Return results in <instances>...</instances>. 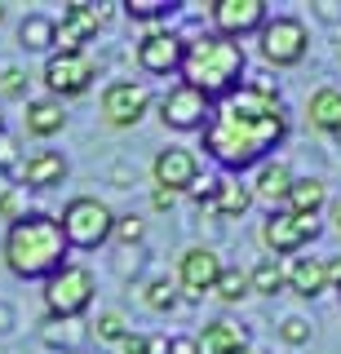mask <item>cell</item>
I'll return each mask as SVG.
<instances>
[{"label":"cell","instance_id":"cell-22","mask_svg":"<svg viewBox=\"0 0 341 354\" xmlns=\"http://www.w3.org/2000/svg\"><path fill=\"white\" fill-rule=\"evenodd\" d=\"M195 346H200V354H235V350H244V328L217 319V324H208L195 337Z\"/></svg>","mask_w":341,"mask_h":354},{"label":"cell","instance_id":"cell-9","mask_svg":"<svg viewBox=\"0 0 341 354\" xmlns=\"http://www.w3.org/2000/svg\"><path fill=\"white\" fill-rule=\"evenodd\" d=\"M40 80L49 84V93H62V97H80L84 88L98 80V66L89 53H49L45 58V75Z\"/></svg>","mask_w":341,"mask_h":354},{"label":"cell","instance_id":"cell-24","mask_svg":"<svg viewBox=\"0 0 341 354\" xmlns=\"http://www.w3.org/2000/svg\"><path fill=\"white\" fill-rule=\"evenodd\" d=\"M18 40H23L27 53H49L53 49V18L49 14H27L23 27H18Z\"/></svg>","mask_w":341,"mask_h":354},{"label":"cell","instance_id":"cell-44","mask_svg":"<svg viewBox=\"0 0 341 354\" xmlns=\"http://www.w3.org/2000/svg\"><path fill=\"white\" fill-rule=\"evenodd\" d=\"M67 354H80V350H67Z\"/></svg>","mask_w":341,"mask_h":354},{"label":"cell","instance_id":"cell-20","mask_svg":"<svg viewBox=\"0 0 341 354\" xmlns=\"http://www.w3.org/2000/svg\"><path fill=\"white\" fill-rule=\"evenodd\" d=\"M67 129V111H62L58 97H36V102H27V133H36V138H53V133Z\"/></svg>","mask_w":341,"mask_h":354},{"label":"cell","instance_id":"cell-2","mask_svg":"<svg viewBox=\"0 0 341 354\" xmlns=\"http://www.w3.org/2000/svg\"><path fill=\"white\" fill-rule=\"evenodd\" d=\"M5 261L23 279H49L53 270L67 266V239L58 230V217L49 213H23L9 221L5 235Z\"/></svg>","mask_w":341,"mask_h":354},{"label":"cell","instance_id":"cell-12","mask_svg":"<svg viewBox=\"0 0 341 354\" xmlns=\"http://www.w3.org/2000/svg\"><path fill=\"white\" fill-rule=\"evenodd\" d=\"M151 173H156V186L160 191H191L195 182H200V160H195L191 147H164L156 155V164H151Z\"/></svg>","mask_w":341,"mask_h":354},{"label":"cell","instance_id":"cell-11","mask_svg":"<svg viewBox=\"0 0 341 354\" xmlns=\"http://www.w3.org/2000/svg\"><path fill=\"white\" fill-rule=\"evenodd\" d=\"M208 111H213V102H208L204 93H195L191 84H173L169 93L160 97V120L169 129H204V120H208Z\"/></svg>","mask_w":341,"mask_h":354},{"label":"cell","instance_id":"cell-31","mask_svg":"<svg viewBox=\"0 0 341 354\" xmlns=\"http://www.w3.org/2000/svg\"><path fill=\"white\" fill-rule=\"evenodd\" d=\"M279 337L288 341V346H306V341H311V324L293 315V319H284V324H279Z\"/></svg>","mask_w":341,"mask_h":354},{"label":"cell","instance_id":"cell-14","mask_svg":"<svg viewBox=\"0 0 341 354\" xmlns=\"http://www.w3.org/2000/svg\"><path fill=\"white\" fill-rule=\"evenodd\" d=\"M208 9L226 40H239L244 31H261V22H266V0H213Z\"/></svg>","mask_w":341,"mask_h":354},{"label":"cell","instance_id":"cell-23","mask_svg":"<svg viewBox=\"0 0 341 354\" xmlns=\"http://www.w3.org/2000/svg\"><path fill=\"white\" fill-rule=\"evenodd\" d=\"M288 186H293V173H288V164L284 160H275V164H261V173H257V182L248 186L252 199H270V204H284V195H288Z\"/></svg>","mask_w":341,"mask_h":354},{"label":"cell","instance_id":"cell-41","mask_svg":"<svg viewBox=\"0 0 341 354\" xmlns=\"http://www.w3.org/2000/svg\"><path fill=\"white\" fill-rule=\"evenodd\" d=\"M235 354H252V350H248V346H244V350H235Z\"/></svg>","mask_w":341,"mask_h":354},{"label":"cell","instance_id":"cell-18","mask_svg":"<svg viewBox=\"0 0 341 354\" xmlns=\"http://www.w3.org/2000/svg\"><path fill=\"white\" fill-rule=\"evenodd\" d=\"M284 204H288V213H297V217H315L319 208L328 204V186L319 182V177H293Z\"/></svg>","mask_w":341,"mask_h":354},{"label":"cell","instance_id":"cell-7","mask_svg":"<svg viewBox=\"0 0 341 354\" xmlns=\"http://www.w3.org/2000/svg\"><path fill=\"white\" fill-rule=\"evenodd\" d=\"M107 9L111 5H84V0L67 5L62 9V22H53V53H84V44L102 31Z\"/></svg>","mask_w":341,"mask_h":354},{"label":"cell","instance_id":"cell-29","mask_svg":"<svg viewBox=\"0 0 341 354\" xmlns=\"http://www.w3.org/2000/svg\"><path fill=\"white\" fill-rule=\"evenodd\" d=\"M129 332V324L116 315V310H107V315H98V341H120Z\"/></svg>","mask_w":341,"mask_h":354},{"label":"cell","instance_id":"cell-19","mask_svg":"<svg viewBox=\"0 0 341 354\" xmlns=\"http://www.w3.org/2000/svg\"><path fill=\"white\" fill-rule=\"evenodd\" d=\"M306 120L319 133H341V88H315L306 102Z\"/></svg>","mask_w":341,"mask_h":354},{"label":"cell","instance_id":"cell-21","mask_svg":"<svg viewBox=\"0 0 341 354\" xmlns=\"http://www.w3.org/2000/svg\"><path fill=\"white\" fill-rule=\"evenodd\" d=\"M252 208V191L244 182H235V177H222V182H213V213L222 217H244Z\"/></svg>","mask_w":341,"mask_h":354},{"label":"cell","instance_id":"cell-30","mask_svg":"<svg viewBox=\"0 0 341 354\" xmlns=\"http://www.w3.org/2000/svg\"><path fill=\"white\" fill-rule=\"evenodd\" d=\"M0 93L5 97H27V75L18 71V66H5V71H0Z\"/></svg>","mask_w":341,"mask_h":354},{"label":"cell","instance_id":"cell-5","mask_svg":"<svg viewBox=\"0 0 341 354\" xmlns=\"http://www.w3.org/2000/svg\"><path fill=\"white\" fill-rule=\"evenodd\" d=\"M111 226H116V213L93 195L71 199L58 217V230L67 239V248H98V243L111 239Z\"/></svg>","mask_w":341,"mask_h":354},{"label":"cell","instance_id":"cell-3","mask_svg":"<svg viewBox=\"0 0 341 354\" xmlns=\"http://www.w3.org/2000/svg\"><path fill=\"white\" fill-rule=\"evenodd\" d=\"M244 49L239 40H226V36H195L191 44H182V66L178 84H191L195 93H204L208 102L213 97H226L239 88V75H244Z\"/></svg>","mask_w":341,"mask_h":354},{"label":"cell","instance_id":"cell-39","mask_svg":"<svg viewBox=\"0 0 341 354\" xmlns=\"http://www.w3.org/2000/svg\"><path fill=\"white\" fill-rule=\"evenodd\" d=\"M14 195V182H9V173H0V199H9Z\"/></svg>","mask_w":341,"mask_h":354},{"label":"cell","instance_id":"cell-15","mask_svg":"<svg viewBox=\"0 0 341 354\" xmlns=\"http://www.w3.org/2000/svg\"><path fill=\"white\" fill-rule=\"evenodd\" d=\"M182 36H173V31H147V36L138 40V62L142 71L151 75H169L182 66Z\"/></svg>","mask_w":341,"mask_h":354},{"label":"cell","instance_id":"cell-33","mask_svg":"<svg viewBox=\"0 0 341 354\" xmlns=\"http://www.w3.org/2000/svg\"><path fill=\"white\" fill-rule=\"evenodd\" d=\"M18 164V138L14 133H0V173H9Z\"/></svg>","mask_w":341,"mask_h":354},{"label":"cell","instance_id":"cell-13","mask_svg":"<svg viewBox=\"0 0 341 354\" xmlns=\"http://www.w3.org/2000/svg\"><path fill=\"white\" fill-rule=\"evenodd\" d=\"M217 274H222V257L213 248H186L182 252V266H178V283L191 301H200L204 292L217 288Z\"/></svg>","mask_w":341,"mask_h":354},{"label":"cell","instance_id":"cell-42","mask_svg":"<svg viewBox=\"0 0 341 354\" xmlns=\"http://www.w3.org/2000/svg\"><path fill=\"white\" fill-rule=\"evenodd\" d=\"M0 18H5V5H0Z\"/></svg>","mask_w":341,"mask_h":354},{"label":"cell","instance_id":"cell-32","mask_svg":"<svg viewBox=\"0 0 341 354\" xmlns=\"http://www.w3.org/2000/svg\"><path fill=\"white\" fill-rule=\"evenodd\" d=\"M111 235L120 239V243H138L142 239V217H116V226H111Z\"/></svg>","mask_w":341,"mask_h":354},{"label":"cell","instance_id":"cell-40","mask_svg":"<svg viewBox=\"0 0 341 354\" xmlns=\"http://www.w3.org/2000/svg\"><path fill=\"white\" fill-rule=\"evenodd\" d=\"M333 221H337V230H341V199L333 204Z\"/></svg>","mask_w":341,"mask_h":354},{"label":"cell","instance_id":"cell-37","mask_svg":"<svg viewBox=\"0 0 341 354\" xmlns=\"http://www.w3.org/2000/svg\"><path fill=\"white\" fill-rule=\"evenodd\" d=\"M147 354H169V341H164V337H147Z\"/></svg>","mask_w":341,"mask_h":354},{"label":"cell","instance_id":"cell-8","mask_svg":"<svg viewBox=\"0 0 341 354\" xmlns=\"http://www.w3.org/2000/svg\"><path fill=\"white\" fill-rule=\"evenodd\" d=\"M102 120L111 129H133L142 115L151 111V88L138 84V80H116L102 88Z\"/></svg>","mask_w":341,"mask_h":354},{"label":"cell","instance_id":"cell-28","mask_svg":"<svg viewBox=\"0 0 341 354\" xmlns=\"http://www.w3.org/2000/svg\"><path fill=\"white\" fill-rule=\"evenodd\" d=\"M169 9H173L169 0H129L125 14H129V18H164Z\"/></svg>","mask_w":341,"mask_h":354},{"label":"cell","instance_id":"cell-6","mask_svg":"<svg viewBox=\"0 0 341 354\" xmlns=\"http://www.w3.org/2000/svg\"><path fill=\"white\" fill-rule=\"evenodd\" d=\"M261 58L270 66H297L306 58V49H311V31H306L302 18H266L261 22Z\"/></svg>","mask_w":341,"mask_h":354},{"label":"cell","instance_id":"cell-38","mask_svg":"<svg viewBox=\"0 0 341 354\" xmlns=\"http://www.w3.org/2000/svg\"><path fill=\"white\" fill-rule=\"evenodd\" d=\"M0 213H5V217H14V221L23 217V213H18V199H14V195H9V199H0Z\"/></svg>","mask_w":341,"mask_h":354},{"label":"cell","instance_id":"cell-26","mask_svg":"<svg viewBox=\"0 0 341 354\" xmlns=\"http://www.w3.org/2000/svg\"><path fill=\"white\" fill-rule=\"evenodd\" d=\"M213 292L222 297L226 306L244 301V297H248V274H244V270H226V266H222V274H217V288H213Z\"/></svg>","mask_w":341,"mask_h":354},{"label":"cell","instance_id":"cell-35","mask_svg":"<svg viewBox=\"0 0 341 354\" xmlns=\"http://www.w3.org/2000/svg\"><path fill=\"white\" fill-rule=\"evenodd\" d=\"M169 354H200V346H195V337H178L169 341Z\"/></svg>","mask_w":341,"mask_h":354},{"label":"cell","instance_id":"cell-10","mask_svg":"<svg viewBox=\"0 0 341 354\" xmlns=\"http://www.w3.org/2000/svg\"><path fill=\"white\" fill-rule=\"evenodd\" d=\"M315 235H319V221L315 217H297V213H288V208H275V213L266 217V226H261V243H266L270 252H279V257L302 252Z\"/></svg>","mask_w":341,"mask_h":354},{"label":"cell","instance_id":"cell-4","mask_svg":"<svg viewBox=\"0 0 341 354\" xmlns=\"http://www.w3.org/2000/svg\"><path fill=\"white\" fill-rule=\"evenodd\" d=\"M93 292H98V279L89 266L80 261H67L62 270H53L45 279V306H49V319H71L84 315L93 306Z\"/></svg>","mask_w":341,"mask_h":354},{"label":"cell","instance_id":"cell-43","mask_svg":"<svg viewBox=\"0 0 341 354\" xmlns=\"http://www.w3.org/2000/svg\"><path fill=\"white\" fill-rule=\"evenodd\" d=\"M0 133H5V120H0Z\"/></svg>","mask_w":341,"mask_h":354},{"label":"cell","instance_id":"cell-1","mask_svg":"<svg viewBox=\"0 0 341 354\" xmlns=\"http://www.w3.org/2000/svg\"><path fill=\"white\" fill-rule=\"evenodd\" d=\"M288 133L284 106L275 97H261L252 88H235L222 97V106L208 111L204 120V151L213 155L222 169H248L257 164L266 151H275Z\"/></svg>","mask_w":341,"mask_h":354},{"label":"cell","instance_id":"cell-17","mask_svg":"<svg viewBox=\"0 0 341 354\" xmlns=\"http://www.w3.org/2000/svg\"><path fill=\"white\" fill-rule=\"evenodd\" d=\"M284 283H288L297 297H306V301H315V297H319V292L328 288L324 261H319V257H293V266L284 270Z\"/></svg>","mask_w":341,"mask_h":354},{"label":"cell","instance_id":"cell-34","mask_svg":"<svg viewBox=\"0 0 341 354\" xmlns=\"http://www.w3.org/2000/svg\"><path fill=\"white\" fill-rule=\"evenodd\" d=\"M120 350H125V354H147V337H138V332H125V337H120Z\"/></svg>","mask_w":341,"mask_h":354},{"label":"cell","instance_id":"cell-27","mask_svg":"<svg viewBox=\"0 0 341 354\" xmlns=\"http://www.w3.org/2000/svg\"><path fill=\"white\" fill-rule=\"evenodd\" d=\"M147 306H151V310H160V315H169V310L178 306V288H173L169 279L147 283Z\"/></svg>","mask_w":341,"mask_h":354},{"label":"cell","instance_id":"cell-16","mask_svg":"<svg viewBox=\"0 0 341 354\" xmlns=\"http://www.w3.org/2000/svg\"><path fill=\"white\" fill-rule=\"evenodd\" d=\"M62 177H67V160L58 151H31L23 160V186H31V191L62 186Z\"/></svg>","mask_w":341,"mask_h":354},{"label":"cell","instance_id":"cell-36","mask_svg":"<svg viewBox=\"0 0 341 354\" xmlns=\"http://www.w3.org/2000/svg\"><path fill=\"white\" fill-rule=\"evenodd\" d=\"M173 199H178L173 191H160V186H156V195H151V204H156L160 213H164V208H173Z\"/></svg>","mask_w":341,"mask_h":354},{"label":"cell","instance_id":"cell-25","mask_svg":"<svg viewBox=\"0 0 341 354\" xmlns=\"http://www.w3.org/2000/svg\"><path fill=\"white\" fill-rule=\"evenodd\" d=\"M284 288V266L266 257V261H257V270L248 274V292H261V297H275Z\"/></svg>","mask_w":341,"mask_h":354}]
</instances>
